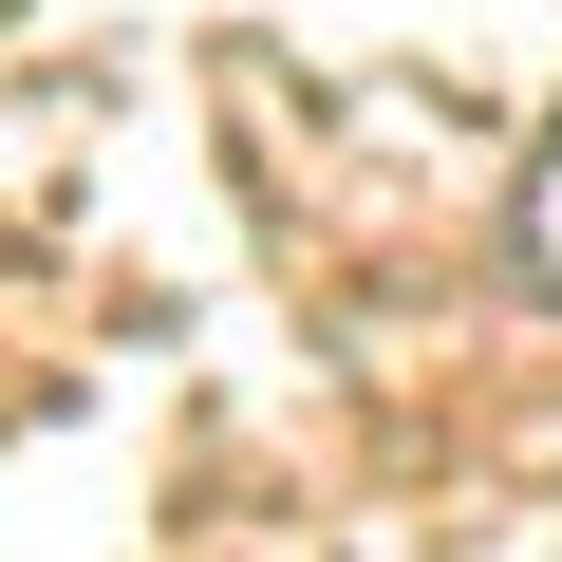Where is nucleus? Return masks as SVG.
<instances>
[{
	"label": "nucleus",
	"mask_w": 562,
	"mask_h": 562,
	"mask_svg": "<svg viewBox=\"0 0 562 562\" xmlns=\"http://www.w3.org/2000/svg\"><path fill=\"white\" fill-rule=\"evenodd\" d=\"M525 262L562 281V132H543V169H525Z\"/></svg>",
	"instance_id": "f257e3e1"
}]
</instances>
